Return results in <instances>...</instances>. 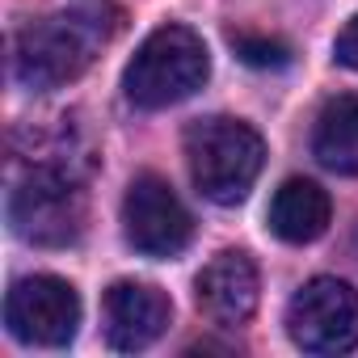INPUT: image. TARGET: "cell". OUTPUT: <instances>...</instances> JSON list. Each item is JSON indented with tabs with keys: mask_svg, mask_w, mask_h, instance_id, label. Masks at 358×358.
<instances>
[{
	"mask_svg": "<svg viewBox=\"0 0 358 358\" xmlns=\"http://www.w3.org/2000/svg\"><path fill=\"white\" fill-rule=\"evenodd\" d=\"M118 26L122 13L106 0H85V5H72L55 17L26 26L17 38V80L38 93L76 80L97 59V51L118 34Z\"/></svg>",
	"mask_w": 358,
	"mask_h": 358,
	"instance_id": "obj_1",
	"label": "cell"
},
{
	"mask_svg": "<svg viewBox=\"0 0 358 358\" xmlns=\"http://www.w3.org/2000/svg\"><path fill=\"white\" fill-rule=\"evenodd\" d=\"M211 76L207 43L190 26H160L152 30L122 72L127 101L139 110H164L194 97Z\"/></svg>",
	"mask_w": 358,
	"mask_h": 358,
	"instance_id": "obj_2",
	"label": "cell"
},
{
	"mask_svg": "<svg viewBox=\"0 0 358 358\" xmlns=\"http://www.w3.org/2000/svg\"><path fill=\"white\" fill-rule=\"evenodd\" d=\"M186 164L203 199L236 207L249 199L266 164V143L241 118H203L186 131Z\"/></svg>",
	"mask_w": 358,
	"mask_h": 358,
	"instance_id": "obj_3",
	"label": "cell"
},
{
	"mask_svg": "<svg viewBox=\"0 0 358 358\" xmlns=\"http://www.w3.org/2000/svg\"><path fill=\"white\" fill-rule=\"evenodd\" d=\"M13 232L30 245H72L85 228V194L59 169H34L9 199Z\"/></svg>",
	"mask_w": 358,
	"mask_h": 358,
	"instance_id": "obj_4",
	"label": "cell"
},
{
	"mask_svg": "<svg viewBox=\"0 0 358 358\" xmlns=\"http://www.w3.org/2000/svg\"><path fill=\"white\" fill-rule=\"evenodd\" d=\"M287 333L308 354H345L358 345V291L341 278H312L287 303Z\"/></svg>",
	"mask_w": 358,
	"mask_h": 358,
	"instance_id": "obj_5",
	"label": "cell"
},
{
	"mask_svg": "<svg viewBox=\"0 0 358 358\" xmlns=\"http://www.w3.org/2000/svg\"><path fill=\"white\" fill-rule=\"evenodd\" d=\"M5 324L26 345L59 350L80 329V295L68 278H55V274L17 278L5 299Z\"/></svg>",
	"mask_w": 358,
	"mask_h": 358,
	"instance_id": "obj_6",
	"label": "cell"
},
{
	"mask_svg": "<svg viewBox=\"0 0 358 358\" xmlns=\"http://www.w3.org/2000/svg\"><path fill=\"white\" fill-rule=\"evenodd\" d=\"M122 232L143 257H177L194 236V220L164 177L139 173L122 199Z\"/></svg>",
	"mask_w": 358,
	"mask_h": 358,
	"instance_id": "obj_7",
	"label": "cell"
},
{
	"mask_svg": "<svg viewBox=\"0 0 358 358\" xmlns=\"http://www.w3.org/2000/svg\"><path fill=\"white\" fill-rule=\"evenodd\" d=\"M194 299H199V308L211 324H224V329L245 324L257 312V299H262V278H257L253 257L241 253V249H228V253L211 257L203 266V274L194 278Z\"/></svg>",
	"mask_w": 358,
	"mask_h": 358,
	"instance_id": "obj_8",
	"label": "cell"
},
{
	"mask_svg": "<svg viewBox=\"0 0 358 358\" xmlns=\"http://www.w3.org/2000/svg\"><path fill=\"white\" fill-rule=\"evenodd\" d=\"M173 320V303L152 282H114L106 291V341L114 350H148Z\"/></svg>",
	"mask_w": 358,
	"mask_h": 358,
	"instance_id": "obj_9",
	"label": "cell"
},
{
	"mask_svg": "<svg viewBox=\"0 0 358 358\" xmlns=\"http://www.w3.org/2000/svg\"><path fill=\"white\" fill-rule=\"evenodd\" d=\"M270 232L287 245H312L324 236L329 220H333V203L329 194L308 182V177H287L270 199Z\"/></svg>",
	"mask_w": 358,
	"mask_h": 358,
	"instance_id": "obj_10",
	"label": "cell"
},
{
	"mask_svg": "<svg viewBox=\"0 0 358 358\" xmlns=\"http://www.w3.org/2000/svg\"><path fill=\"white\" fill-rule=\"evenodd\" d=\"M312 156L341 177L358 173V93H337L324 101L316 131H312Z\"/></svg>",
	"mask_w": 358,
	"mask_h": 358,
	"instance_id": "obj_11",
	"label": "cell"
},
{
	"mask_svg": "<svg viewBox=\"0 0 358 358\" xmlns=\"http://www.w3.org/2000/svg\"><path fill=\"white\" fill-rule=\"evenodd\" d=\"M232 47L253 68H287L291 64V47L278 38H266V34H232Z\"/></svg>",
	"mask_w": 358,
	"mask_h": 358,
	"instance_id": "obj_12",
	"label": "cell"
},
{
	"mask_svg": "<svg viewBox=\"0 0 358 358\" xmlns=\"http://www.w3.org/2000/svg\"><path fill=\"white\" fill-rule=\"evenodd\" d=\"M333 55H337V64H341V68L358 72V17H350V22H345V30H341V34H337V43H333Z\"/></svg>",
	"mask_w": 358,
	"mask_h": 358,
	"instance_id": "obj_13",
	"label": "cell"
}]
</instances>
